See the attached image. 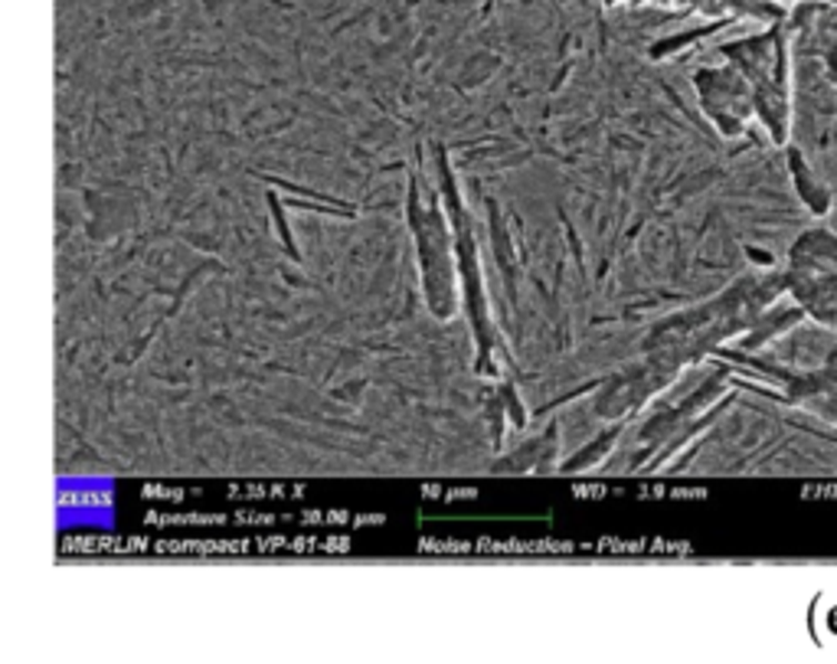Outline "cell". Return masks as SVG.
<instances>
[{
  "label": "cell",
  "instance_id": "6da1fadb",
  "mask_svg": "<svg viewBox=\"0 0 837 664\" xmlns=\"http://www.w3.org/2000/svg\"><path fill=\"white\" fill-rule=\"evenodd\" d=\"M690 85L697 92V105L719 138L746 134V124L756 119L753 82L733 66L719 60L714 66H697L690 72Z\"/></svg>",
  "mask_w": 837,
  "mask_h": 664
},
{
  "label": "cell",
  "instance_id": "7a4b0ae2",
  "mask_svg": "<svg viewBox=\"0 0 837 664\" xmlns=\"http://www.w3.org/2000/svg\"><path fill=\"white\" fill-rule=\"evenodd\" d=\"M785 164H788L791 187H795V193H798V203H801L811 217H828V213H831V190H828V187L821 183V178L811 171V164L805 161V154L795 151V148H788Z\"/></svg>",
  "mask_w": 837,
  "mask_h": 664
},
{
  "label": "cell",
  "instance_id": "3957f363",
  "mask_svg": "<svg viewBox=\"0 0 837 664\" xmlns=\"http://www.w3.org/2000/svg\"><path fill=\"white\" fill-rule=\"evenodd\" d=\"M598 3H602L605 10H622V7H628L632 0H598Z\"/></svg>",
  "mask_w": 837,
  "mask_h": 664
},
{
  "label": "cell",
  "instance_id": "277c9868",
  "mask_svg": "<svg viewBox=\"0 0 837 664\" xmlns=\"http://www.w3.org/2000/svg\"><path fill=\"white\" fill-rule=\"evenodd\" d=\"M828 632H831V635H837V605H831V608H828Z\"/></svg>",
  "mask_w": 837,
  "mask_h": 664
},
{
  "label": "cell",
  "instance_id": "5b68a950",
  "mask_svg": "<svg viewBox=\"0 0 837 664\" xmlns=\"http://www.w3.org/2000/svg\"><path fill=\"white\" fill-rule=\"evenodd\" d=\"M825 3H831V7H837V0H825Z\"/></svg>",
  "mask_w": 837,
  "mask_h": 664
}]
</instances>
